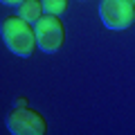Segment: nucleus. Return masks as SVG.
<instances>
[{
  "label": "nucleus",
  "instance_id": "6e6552de",
  "mask_svg": "<svg viewBox=\"0 0 135 135\" xmlns=\"http://www.w3.org/2000/svg\"><path fill=\"white\" fill-rule=\"evenodd\" d=\"M14 106H29V104H27V99H25V97H18V99L14 101Z\"/></svg>",
  "mask_w": 135,
  "mask_h": 135
},
{
  "label": "nucleus",
  "instance_id": "1a4fd4ad",
  "mask_svg": "<svg viewBox=\"0 0 135 135\" xmlns=\"http://www.w3.org/2000/svg\"><path fill=\"white\" fill-rule=\"evenodd\" d=\"M131 2H133V5H135V0H131Z\"/></svg>",
  "mask_w": 135,
  "mask_h": 135
},
{
  "label": "nucleus",
  "instance_id": "0eeeda50",
  "mask_svg": "<svg viewBox=\"0 0 135 135\" xmlns=\"http://www.w3.org/2000/svg\"><path fill=\"white\" fill-rule=\"evenodd\" d=\"M25 0H0V5H5V7H18L23 5Z\"/></svg>",
  "mask_w": 135,
  "mask_h": 135
},
{
  "label": "nucleus",
  "instance_id": "39448f33",
  "mask_svg": "<svg viewBox=\"0 0 135 135\" xmlns=\"http://www.w3.org/2000/svg\"><path fill=\"white\" fill-rule=\"evenodd\" d=\"M43 14L45 11H43V2L41 0H25L23 5H18V14L16 16H20L23 20H27V23L34 25Z\"/></svg>",
  "mask_w": 135,
  "mask_h": 135
},
{
  "label": "nucleus",
  "instance_id": "20e7f679",
  "mask_svg": "<svg viewBox=\"0 0 135 135\" xmlns=\"http://www.w3.org/2000/svg\"><path fill=\"white\" fill-rule=\"evenodd\" d=\"M99 18L106 29L122 32L135 23V5L131 0H101Z\"/></svg>",
  "mask_w": 135,
  "mask_h": 135
},
{
  "label": "nucleus",
  "instance_id": "9d476101",
  "mask_svg": "<svg viewBox=\"0 0 135 135\" xmlns=\"http://www.w3.org/2000/svg\"><path fill=\"white\" fill-rule=\"evenodd\" d=\"M79 2H83V0H79Z\"/></svg>",
  "mask_w": 135,
  "mask_h": 135
},
{
  "label": "nucleus",
  "instance_id": "f03ea898",
  "mask_svg": "<svg viewBox=\"0 0 135 135\" xmlns=\"http://www.w3.org/2000/svg\"><path fill=\"white\" fill-rule=\"evenodd\" d=\"M34 34H36V47L45 54H56L65 41V27H63L61 18L54 14L41 16L34 23Z\"/></svg>",
  "mask_w": 135,
  "mask_h": 135
},
{
  "label": "nucleus",
  "instance_id": "f257e3e1",
  "mask_svg": "<svg viewBox=\"0 0 135 135\" xmlns=\"http://www.w3.org/2000/svg\"><path fill=\"white\" fill-rule=\"evenodd\" d=\"M0 36H2V43L7 45V50L20 59H29L36 52L34 25L23 20L20 16H9L0 23Z\"/></svg>",
  "mask_w": 135,
  "mask_h": 135
},
{
  "label": "nucleus",
  "instance_id": "7ed1b4c3",
  "mask_svg": "<svg viewBox=\"0 0 135 135\" xmlns=\"http://www.w3.org/2000/svg\"><path fill=\"white\" fill-rule=\"evenodd\" d=\"M7 131L11 135H43L47 133V122L32 106H14L7 115Z\"/></svg>",
  "mask_w": 135,
  "mask_h": 135
},
{
  "label": "nucleus",
  "instance_id": "423d86ee",
  "mask_svg": "<svg viewBox=\"0 0 135 135\" xmlns=\"http://www.w3.org/2000/svg\"><path fill=\"white\" fill-rule=\"evenodd\" d=\"M41 2H43V11L45 14L61 16L63 11L68 9V0H41Z\"/></svg>",
  "mask_w": 135,
  "mask_h": 135
}]
</instances>
